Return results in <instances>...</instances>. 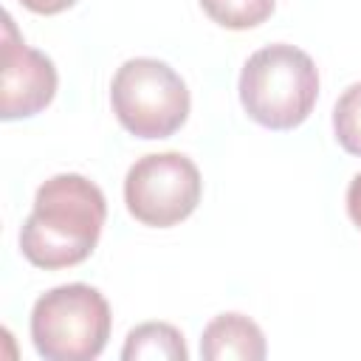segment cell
<instances>
[{
	"mask_svg": "<svg viewBox=\"0 0 361 361\" xmlns=\"http://www.w3.org/2000/svg\"><path fill=\"white\" fill-rule=\"evenodd\" d=\"M124 361H141V358H164V361H186L189 350L178 327L166 322H147L127 333V341L121 347Z\"/></svg>",
	"mask_w": 361,
	"mask_h": 361,
	"instance_id": "ba28073f",
	"label": "cell"
},
{
	"mask_svg": "<svg viewBox=\"0 0 361 361\" xmlns=\"http://www.w3.org/2000/svg\"><path fill=\"white\" fill-rule=\"evenodd\" d=\"M268 353L265 336L257 322L243 313H220L214 316L200 336V355L206 361H262Z\"/></svg>",
	"mask_w": 361,
	"mask_h": 361,
	"instance_id": "52a82bcc",
	"label": "cell"
},
{
	"mask_svg": "<svg viewBox=\"0 0 361 361\" xmlns=\"http://www.w3.org/2000/svg\"><path fill=\"white\" fill-rule=\"evenodd\" d=\"M203 180L183 152H152L138 158L124 178L127 212L152 228H169L186 220L200 203Z\"/></svg>",
	"mask_w": 361,
	"mask_h": 361,
	"instance_id": "5b68a950",
	"label": "cell"
},
{
	"mask_svg": "<svg viewBox=\"0 0 361 361\" xmlns=\"http://www.w3.org/2000/svg\"><path fill=\"white\" fill-rule=\"evenodd\" d=\"M110 305L85 282L51 288L34 302L31 341L45 361H93L110 338Z\"/></svg>",
	"mask_w": 361,
	"mask_h": 361,
	"instance_id": "3957f363",
	"label": "cell"
},
{
	"mask_svg": "<svg viewBox=\"0 0 361 361\" xmlns=\"http://www.w3.org/2000/svg\"><path fill=\"white\" fill-rule=\"evenodd\" d=\"M118 124L135 138H169L189 118V87L175 68L152 56L127 59L110 82Z\"/></svg>",
	"mask_w": 361,
	"mask_h": 361,
	"instance_id": "277c9868",
	"label": "cell"
},
{
	"mask_svg": "<svg viewBox=\"0 0 361 361\" xmlns=\"http://www.w3.org/2000/svg\"><path fill=\"white\" fill-rule=\"evenodd\" d=\"M333 130L336 141L350 155H361V82L350 85L338 96L333 107Z\"/></svg>",
	"mask_w": 361,
	"mask_h": 361,
	"instance_id": "30bf717a",
	"label": "cell"
},
{
	"mask_svg": "<svg viewBox=\"0 0 361 361\" xmlns=\"http://www.w3.org/2000/svg\"><path fill=\"white\" fill-rule=\"evenodd\" d=\"M274 6L276 0H200L209 20L231 31H245L265 23L274 14Z\"/></svg>",
	"mask_w": 361,
	"mask_h": 361,
	"instance_id": "9c48e42d",
	"label": "cell"
},
{
	"mask_svg": "<svg viewBox=\"0 0 361 361\" xmlns=\"http://www.w3.org/2000/svg\"><path fill=\"white\" fill-rule=\"evenodd\" d=\"M347 214H350V220L361 228V172L350 180V186H347Z\"/></svg>",
	"mask_w": 361,
	"mask_h": 361,
	"instance_id": "8fae6325",
	"label": "cell"
},
{
	"mask_svg": "<svg viewBox=\"0 0 361 361\" xmlns=\"http://www.w3.org/2000/svg\"><path fill=\"white\" fill-rule=\"evenodd\" d=\"M319 99V71L313 59L288 42L254 51L240 73V102L245 113L268 130L299 127Z\"/></svg>",
	"mask_w": 361,
	"mask_h": 361,
	"instance_id": "7a4b0ae2",
	"label": "cell"
},
{
	"mask_svg": "<svg viewBox=\"0 0 361 361\" xmlns=\"http://www.w3.org/2000/svg\"><path fill=\"white\" fill-rule=\"evenodd\" d=\"M20 3L34 14H59V11L71 8L76 0H20Z\"/></svg>",
	"mask_w": 361,
	"mask_h": 361,
	"instance_id": "7c38bea8",
	"label": "cell"
},
{
	"mask_svg": "<svg viewBox=\"0 0 361 361\" xmlns=\"http://www.w3.org/2000/svg\"><path fill=\"white\" fill-rule=\"evenodd\" d=\"M104 220L107 200L93 180L76 172L54 175L34 195V209L20 228V251L45 271L79 265L93 254Z\"/></svg>",
	"mask_w": 361,
	"mask_h": 361,
	"instance_id": "6da1fadb",
	"label": "cell"
},
{
	"mask_svg": "<svg viewBox=\"0 0 361 361\" xmlns=\"http://www.w3.org/2000/svg\"><path fill=\"white\" fill-rule=\"evenodd\" d=\"M56 68L54 62L28 48L17 34L11 14H3V71H0V118H31L45 110L56 96Z\"/></svg>",
	"mask_w": 361,
	"mask_h": 361,
	"instance_id": "8992f818",
	"label": "cell"
}]
</instances>
